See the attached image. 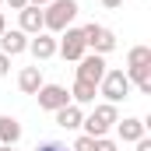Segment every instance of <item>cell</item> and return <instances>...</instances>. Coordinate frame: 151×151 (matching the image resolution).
Listing matches in <instances>:
<instances>
[{"mask_svg": "<svg viewBox=\"0 0 151 151\" xmlns=\"http://www.w3.org/2000/svg\"><path fill=\"white\" fill-rule=\"evenodd\" d=\"M28 4H32V7H46L49 0H28Z\"/></svg>", "mask_w": 151, "mask_h": 151, "instance_id": "d4e9b609", "label": "cell"}, {"mask_svg": "<svg viewBox=\"0 0 151 151\" xmlns=\"http://www.w3.org/2000/svg\"><path fill=\"white\" fill-rule=\"evenodd\" d=\"M95 95H99V88L88 84V81H74V88H70V102L74 106H91Z\"/></svg>", "mask_w": 151, "mask_h": 151, "instance_id": "9a60e30c", "label": "cell"}, {"mask_svg": "<svg viewBox=\"0 0 151 151\" xmlns=\"http://www.w3.org/2000/svg\"><path fill=\"white\" fill-rule=\"evenodd\" d=\"M7 70H11V56L0 53V77H7Z\"/></svg>", "mask_w": 151, "mask_h": 151, "instance_id": "44dd1931", "label": "cell"}, {"mask_svg": "<svg viewBox=\"0 0 151 151\" xmlns=\"http://www.w3.org/2000/svg\"><path fill=\"white\" fill-rule=\"evenodd\" d=\"M42 84H46V81H42V70H39V67H25V70L18 74V88H21L25 95H35Z\"/></svg>", "mask_w": 151, "mask_h": 151, "instance_id": "5bb4252c", "label": "cell"}, {"mask_svg": "<svg viewBox=\"0 0 151 151\" xmlns=\"http://www.w3.org/2000/svg\"><path fill=\"white\" fill-rule=\"evenodd\" d=\"M4 28H7V21H4V14H0V32H4Z\"/></svg>", "mask_w": 151, "mask_h": 151, "instance_id": "484cf974", "label": "cell"}, {"mask_svg": "<svg viewBox=\"0 0 151 151\" xmlns=\"http://www.w3.org/2000/svg\"><path fill=\"white\" fill-rule=\"evenodd\" d=\"M95 151H116V141H109V137H95Z\"/></svg>", "mask_w": 151, "mask_h": 151, "instance_id": "d6986e66", "label": "cell"}, {"mask_svg": "<svg viewBox=\"0 0 151 151\" xmlns=\"http://www.w3.org/2000/svg\"><path fill=\"white\" fill-rule=\"evenodd\" d=\"M77 0H49L46 4V11H42V28L49 32V35H60V32H67L70 28V21L77 18Z\"/></svg>", "mask_w": 151, "mask_h": 151, "instance_id": "6da1fadb", "label": "cell"}, {"mask_svg": "<svg viewBox=\"0 0 151 151\" xmlns=\"http://www.w3.org/2000/svg\"><path fill=\"white\" fill-rule=\"evenodd\" d=\"M144 130H148V119H137V116L116 119V134H119V141H123V144H134V141H141V137H144Z\"/></svg>", "mask_w": 151, "mask_h": 151, "instance_id": "9c48e42d", "label": "cell"}, {"mask_svg": "<svg viewBox=\"0 0 151 151\" xmlns=\"http://www.w3.org/2000/svg\"><path fill=\"white\" fill-rule=\"evenodd\" d=\"M130 77H127V70H106V77L99 81V95H106V102H113V106H119L123 99H130Z\"/></svg>", "mask_w": 151, "mask_h": 151, "instance_id": "3957f363", "label": "cell"}, {"mask_svg": "<svg viewBox=\"0 0 151 151\" xmlns=\"http://www.w3.org/2000/svg\"><path fill=\"white\" fill-rule=\"evenodd\" d=\"M0 151H14V148H7V144H0Z\"/></svg>", "mask_w": 151, "mask_h": 151, "instance_id": "4316f807", "label": "cell"}, {"mask_svg": "<svg viewBox=\"0 0 151 151\" xmlns=\"http://www.w3.org/2000/svg\"><path fill=\"white\" fill-rule=\"evenodd\" d=\"M0 4H4V0H0Z\"/></svg>", "mask_w": 151, "mask_h": 151, "instance_id": "83f0119b", "label": "cell"}, {"mask_svg": "<svg viewBox=\"0 0 151 151\" xmlns=\"http://www.w3.org/2000/svg\"><path fill=\"white\" fill-rule=\"evenodd\" d=\"M18 141H21V123H18L14 116H0V144L14 148Z\"/></svg>", "mask_w": 151, "mask_h": 151, "instance_id": "4fadbf2b", "label": "cell"}, {"mask_svg": "<svg viewBox=\"0 0 151 151\" xmlns=\"http://www.w3.org/2000/svg\"><path fill=\"white\" fill-rule=\"evenodd\" d=\"M56 127H63V130H81V123H84V109L81 106H63V109H56Z\"/></svg>", "mask_w": 151, "mask_h": 151, "instance_id": "7c38bea8", "label": "cell"}, {"mask_svg": "<svg viewBox=\"0 0 151 151\" xmlns=\"http://www.w3.org/2000/svg\"><path fill=\"white\" fill-rule=\"evenodd\" d=\"M102 7H109V11H116V7H123V0H102Z\"/></svg>", "mask_w": 151, "mask_h": 151, "instance_id": "cb8c5ba5", "label": "cell"}, {"mask_svg": "<svg viewBox=\"0 0 151 151\" xmlns=\"http://www.w3.org/2000/svg\"><path fill=\"white\" fill-rule=\"evenodd\" d=\"M35 151H70V148H63L60 141H46V144H39Z\"/></svg>", "mask_w": 151, "mask_h": 151, "instance_id": "ffe728a7", "label": "cell"}, {"mask_svg": "<svg viewBox=\"0 0 151 151\" xmlns=\"http://www.w3.org/2000/svg\"><path fill=\"white\" fill-rule=\"evenodd\" d=\"M18 28L25 32V35H39V32H46L42 28V7H21L18 11Z\"/></svg>", "mask_w": 151, "mask_h": 151, "instance_id": "8fae6325", "label": "cell"}, {"mask_svg": "<svg viewBox=\"0 0 151 151\" xmlns=\"http://www.w3.org/2000/svg\"><path fill=\"white\" fill-rule=\"evenodd\" d=\"M81 35H84V46L91 49V53H99V56H106V53H113L116 49V35L106 28V25H84L81 28Z\"/></svg>", "mask_w": 151, "mask_h": 151, "instance_id": "277c9868", "label": "cell"}, {"mask_svg": "<svg viewBox=\"0 0 151 151\" xmlns=\"http://www.w3.org/2000/svg\"><path fill=\"white\" fill-rule=\"evenodd\" d=\"M137 67H151V46H134L127 53V70H137Z\"/></svg>", "mask_w": 151, "mask_h": 151, "instance_id": "2e32d148", "label": "cell"}, {"mask_svg": "<svg viewBox=\"0 0 151 151\" xmlns=\"http://www.w3.org/2000/svg\"><path fill=\"white\" fill-rule=\"evenodd\" d=\"M35 99H39V109H46V113H56V109L70 106V91L63 84H42L35 91Z\"/></svg>", "mask_w": 151, "mask_h": 151, "instance_id": "52a82bcc", "label": "cell"}, {"mask_svg": "<svg viewBox=\"0 0 151 151\" xmlns=\"http://www.w3.org/2000/svg\"><path fill=\"white\" fill-rule=\"evenodd\" d=\"M25 49H28V35H25L21 28H11V32L4 28V32H0V53H4V56H21Z\"/></svg>", "mask_w": 151, "mask_h": 151, "instance_id": "ba28073f", "label": "cell"}, {"mask_svg": "<svg viewBox=\"0 0 151 151\" xmlns=\"http://www.w3.org/2000/svg\"><path fill=\"white\" fill-rule=\"evenodd\" d=\"M28 53H32L35 60H53V56H56V35H49V32L32 35L28 39Z\"/></svg>", "mask_w": 151, "mask_h": 151, "instance_id": "30bf717a", "label": "cell"}, {"mask_svg": "<svg viewBox=\"0 0 151 151\" xmlns=\"http://www.w3.org/2000/svg\"><path fill=\"white\" fill-rule=\"evenodd\" d=\"M130 84H137L141 95H151V67H137V70H127Z\"/></svg>", "mask_w": 151, "mask_h": 151, "instance_id": "e0dca14e", "label": "cell"}, {"mask_svg": "<svg viewBox=\"0 0 151 151\" xmlns=\"http://www.w3.org/2000/svg\"><path fill=\"white\" fill-rule=\"evenodd\" d=\"M56 53L63 56V60H70L77 63L84 53H88V46H84V35H81V28H67V32H60L56 39Z\"/></svg>", "mask_w": 151, "mask_h": 151, "instance_id": "5b68a950", "label": "cell"}, {"mask_svg": "<svg viewBox=\"0 0 151 151\" xmlns=\"http://www.w3.org/2000/svg\"><path fill=\"white\" fill-rule=\"evenodd\" d=\"M70 151H95V137H88V134H81V137L74 141V148H70Z\"/></svg>", "mask_w": 151, "mask_h": 151, "instance_id": "ac0fdd59", "label": "cell"}, {"mask_svg": "<svg viewBox=\"0 0 151 151\" xmlns=\"http://www.w3.org/2000/svg\"><path fill=\"white\" fill-rule=\"evenodd\" d=\"M4 4H11L14 11H21V7H28V0H4Z\"/></svg>", "mask_w": 151, "mask_h": 151, "instance_id": "603a6c76", "label": "cell"}, {"mask_svg": "<svg viewBox=\"0 0 151 151\" xmlns=\"http://www.w3.org/2000/svg\"><path fill=\"white\" fill-rule=\"evenodd\" d=\"M116 119H119V109H116L113 102H102V106H95L91 113L84 116V123H81V127H84V134H88V137H106V134L116 127Z\"/></svg>", "mask_w": 151, "mask_h": 151, "instance_id": "7a4b0ae2", "label": "cell"}, {"mask_svg": "<svg viewBox=\"0 0 151 151\" xmlns=\"http://www.w3.org/2000/svg\"><path fill=\"white\" fill-rule=\"evenodd\" d=\"M106 56H99V53H84L81 60H77V81H88V84H95L99 88V81L106 77Z\"/></svg>", "mask_w": 151, "mask_h": 151, "instance_id": "8992f818", "label": "cell"}, {"mask_svg": "<svg viewBox=\"0 0 151 151\" xmlns=\"http://www.w3.org/2000/svg\"><path fill=\"white\" fill-rule=\"evenodd\" d=\"M134 144H137V151H151V141H148V137H141V141H134Z\"/></svg>", "mask_w": 151, "mask_h": 151, "instance_id": "7402d4cb", "label": "cell"}]
</instances>
